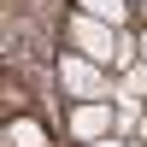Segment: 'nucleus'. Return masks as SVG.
Instances as JSON below:
<instances>
[{"label": "nucleus", "instance_id": "obj_5", "mask_svg": "<svg viewBox=\"0 0 147 147\" xmlns=\"http://www.w3.org/2000/svg\"><path fill=\"white\" fill-rule=\"evenodd\" d=\"M6 147H47V129L35 118H12L6 124Z\"/></svg>", "mask_w": 147, "mask_h": 147}, {"label": "nucleus", "instance_id": "obj_1", "mask_svg": "<svg viewBox=\"0 0 147 147\" xmlns=\"http://www.w3.org/2000/svg\"><path fill=\"white\" fill-rule=\"evenodd\" d=\"M65 35H71V47H77V53H88L94 65H106V71L141 65V41H124V30H118V24H100V18H88V12H77Z\"/></svg>", "mask_w": 147, "mask_h": 147}, {"label": "nucleus", "instance_id": "obj_9", "mask_svg": "<svg viewBox=\"0 0 147 147\" xmlns=\"http://www.w3.org/2000/svg\"><path fill=\"white\" fill-rule=\"evenodd\" d=\"M124 147H141V141H124Z\"/></svg>", "mask_w": 147, "mask_h": 147}, {"label": "nucleus", "instance_id": "obj_2", "mask_svg": "<svg viewBox=\"0 0 147 147\" xmlns=\"http://www.w3.org/2000/svg\"><path fill=\"white\" fill-rule=\"evenodd\" d=\"M59 88L71 100H106V65H94L88 53H59Z\"/></svg>", "mask_w": 147, "mask_h": 147}, {"label": "nucleus", "instance_id": "obj_3", "mask_svg": "<svg viewBox=\"0 0 147 147\" xmlns=\"http://www.w3.org/2000/svg\"><path fill=\"white\" fill-rule=\"evenodd\" d=\"M71 136H77V141L112 136V106H106V100H77V112H71Z\"/></svg>", "mask_w": 147, "mask_h": 147}, {"label": "nucleus", "instance_id": "obj_6", "mask_svg": "<svg viewBox=\"0 0 147 147\" xmlns=\"http://www.w3.org/2000/svg\"><path fill=\"white\" fill-rule=\"evenodd\" d=\"M82 147H124L118 136H100V141H82Z\"/></svg>", "mask_w": 147, "mask_h": 147}, {"label": "nucleus", "instance_id": "obj_4", "mask_svg": "<svg viewBox=\"0 0 147 147\" xmlns=\"http://www.w3.org/2000/svg\"><path fill=\"white\" fill-rule=\"evenodd\" d=\"M77 12H88L100 24H118V30L129 24V0H77Z\"/></svg>", "mask_w": 147, "mask_h": 147}, {"label": "nucleus", "instance_id": "obj_7", "mask_svg": "<svg viewBox=\"0 0 147 147\" xmlns=\"http://www.w3.org/2000/svg\"><path fill=\"white\" fill-rule=\"evenodd\" d=\"M136 41H141V59H147V30H141V35H136Z\"/></svg>", "mask_w": 147, "mask_h": 147}, {"label": "nucleus", "instance_id": "obj_8", "mask_svg": "<svg viewBox=\"0 0 147 147\" xmlns=\"http://www.w3.org/2000/svg\"><path fill=\"white\" fill-rule=\"evenodd\" d=\"M136 6H141V18H147V0H136Z\"/></svg>", "mask_w": 147, "mask_h": 147}]
</instances>
